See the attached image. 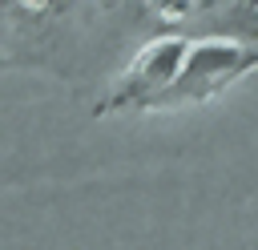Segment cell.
I'll list each match as a JSON object with an SVG mask.
<instances>
[{
	"label": "cell",
	"instance_id": "cell-2",
	"mask_svg": "<svg viewBox=\"0 0 258 250\" xmlns=\"http://www.w3.org/2000/svg\"><path fill=\"white\" fill-rule=\"evenodd\" d=\"M210 32L258 48V0H226V4L214 12Z\"/></svg>",
	"mask_w": 258,
	"mask_h": 250
},
{
	"label": "cell",
	"instance_id": "cell-1",
	"mask_svg": "<svg viewBox=\"0 0 258 250\" xmlns=\"http://www.w3.org/2000/svg\"><path fill=\"white\" fill-rule=\"evenodd\" d=\"M258 73V48L226 40L218 32L185 36L161 32L145 40L129 65L109 81L93 117H149L177 113L189 105H206Z\"/></svg>",
	"mask_w": 258,
	"mask_h": 250
},
{
	"label": "cell",
	"instance_id": "cell-3",
	"mask_svg": "<svg viewBox=\"0 0 258 250\" xmlns=\"http://www.w3.org/2000/svg\"><path fill=\"white\" fill-rule=\"evenodd\" d=\"M16 8H24L28 16H64L77 8V0H12Z\"/></svg>",
	"mask_w": 258,
	"mask_h": 250
}]
</instances>
